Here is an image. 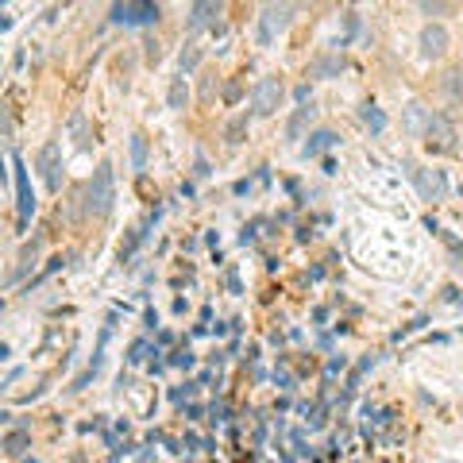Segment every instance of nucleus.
I'll return each instance as SVG.
<instances>
[{"label": "nucleus", "instance_id": "11", "mask_svg": "<svg viewBox=\"0 0 463 463\" xmlns=\"http://www.w3.org/2000/svg\"><path fill=\"white\" fill-rule=\"evenodd\" d=\"M328 147H336V136H332V131H313V136H309V143H305V155L313 159V155L328 151Z\"/></svg>", "mask_w": 463, "mask_h": 463}, {"label": "nucleus", "instance_id": "22", "mask_svg": "<svg viewBox=\"0 0 463 463\" xmlns=\"http://www.w3.org/2000/svg\"><path fill=\"white\" fill-rule=\"evenodd\" d=\"M143 351H147V344H131V355H128V359L139 363V359H143Z\"/></svg>", "mask_w": 463, "mask_h": 463}, {"label": "nucleus", "instance_id": "23", "mask_svg": "<svg viewBox=\"0 0 463 463\" xmlns=\"http://www.w3.org/2000/svg\"><path fill=\"white\" fill-rule=\"evenodd\" d=\"M228 286H232V294H239V275L236 270H228Z\"/></svg>", "mask_w": 463, "mask_h": 463}, {"label": "nucleus", "instance_id": "12", "mask_svg": "<svg viewBox=\"0 0 463 463\" xmlns=\"http://www.w3.org/2000/svg\"><path fill=\"white\" fill-rule=\"evenodd\" d=\"M189 12H193V16H189V20H193V28H205L212 16H220V8H217V4H193Z\"/></svg>", "mask_w": 463, "mask_h": 463}, {"label": "nucleus", "instance_id": "19", "mask_svg": "<svg viewBox=\"0 0 463 463\" xmlns=\"http://www.w3.org/2000/svg\"><path fill=\"white\" fill-rule=\"evenodd\" d=\"M243 131H247V116L232 120V124H228V131H224V136H228V143H239V136H243Z\"/></svg>", "mask_w": 463, "mask_h": 463}, {"label": "nucleus", "instance_id": "7", "mask_svg": "<svg viewBox=\"0 0 463 463\" xmlns=\"http://www.w3.org/2000/svg\"><path fill=\"white\" fill-rule=\"evenodd\" d=\"M425 136H428V147L436 143L440 151H452V147H456V128L448 124V116H428Z\"/></svg>", "mask_w": 463, "mask_h": 463}, {"label": "nucleus", "instance_id": "16", "mask_svg": "<svg viewBox=\"0 0 463 463\" xmlns=\"http://www.w3.org/2000/svg\"><path fill=\"white\" fill-rule=\"evenodd\" d=\"M167 101H170V109H186V101H189V89H186V81H174Z\"/></svg>", "mask_w": 463, "mask_h": 463}, {"label": "nucleus", "instance_id": "6", "mask_svg": "<svg viewBox=\"0 0 463 463\" xmlns=\"http://www.w3.org/2000/svg\"><path fill=\"white\" fill-rule=\"evenodd\" d=\"M112 20L139 28V23H155L159 20V4H112Z\"/></svg>", "mask_w": 463, "mask_h": 463}, {"label": "nucleus", "instance_id": "17", "mask_svg": "<svg viewBox=\"0 0 463 463\" xmlns=\"http://www.w3.org/2000/svg\"><path fill=\"white\" fill-rule=\"evenodd\" d=\"M363 120L371 124V131H383V128H386V116H383V109H375V104H367V109H363Z\"/></svg>", "mask_w": 463, "mask_h": 463}, {"label": "nucleus", "instance_id": "18", "mask_svg": "<svg viewBox=\"0 0 463 463\" xmlns=\"http://www.w3.org/2000/svg\"><path fill=\"white\" fill-rule=\"evenodd\" d=\"M444 85H448L452 97H463V70H452L448 78H444Z\"/></svg>", "mask_w": 463, "mask_h": 463}, {"label": "nucleus", "instance_id": "24", "mask_svg": "<svg viewBox=\"0 0 463 463\" xmlns=\"http://www.w3.org/2000/svg\"><path fill=\"white\" fill-rule=\"evenodd\" d=\"M23 463H39V459H23Z\"/></svg>", "mask_w": 463, "mask_h": 463}, {"label": "nucleus", "instance_id": "9", "mask_svg": "<svg viewBox=\"0 0 463 463\" xmlns=\"http://www.w3.org/2000/svg\"><path fill=\"white\" fill-rule=\"evenodd\" d=\"M39 170H43V178H47L51 189L62 186V178H58V143H47L43 151H39Z\"/></svg>", "mask_w": 463, "mask_h": 463}, {"label": "nucleus", "instance_id": "8", "mask_svg": "<svg viewBox=\"0 0 463 463\" xmlns=\"http://www.w3.org/2000/svg\"><path fill=\"white\" fill-rule=\"evenodd\" d=\"M421 51H425L428 58H440L444 51H448V31H444L440 23H428V28L421 31Z\"/></svg>", "mask_w": 463, "mask_h": 463}, {"label": "nucleus", "instance_id": "10", "mask_svg": "<svg viewBox=\"0 0 463 463\" xmlns=\"http://www.w3.org/2000/svg\"><path fill=\"white\" fill-rule=\"evenodd\" d=\"M313 120V104H301L294 116H289V124H286V139H301V131H305V124Z\"/></svg>", "mask_w": 463, "mask_h": 463}, {"label": "nucleus", "instance_id": "4", "mask_svg": "<svg viewBox=\"0 0 463 463\" xmlns=\"http://www.w3.org/2000/svg\"><path fill=\"white\" fill-rule=\"evenodd\" d=\"M289 12H294L289 4H267V8H263V16H259V31H255L259 47H270V43H275V31H282L286 23H289Z\"/></svg>", "mask_w": 463, "mask_h": 463}, {"label": "nucleus", "instance_id": "14", "mask_svg": "<svg viewBox=\"0 0 463 463\" xmlns=\"http://www.w3.org/2000/svg\"><path fill=\"white\" fill-rule=\"evenodd\" d=\"M4 448H8V456H23V448H28V433H23V428H12L8 440H4Z\"/></svg>", "mask_w": 463, "mask_h": 463}, {"label": "nucleus", "instance_id": "13", "mask_svg": "<svg viewBox=\"0 0 463 463\" xmlns=\"http://www.w3.org/2000/svg\"><path fill=\"white\" fill-rule=\"evenodd\" d=\"M131 167L136 170L147 167V136H131Z\"/></svg>", "mask_w": 463, "mask_h": 463}, {"label": "nucleus", "instance_id": "15", "mask_svg": "<svg viewBox=\"0 0 463 463\" xmlns=\"http://www.w3.org/2000/svg\"><path fill=\"white\" fill-rule=\"evenodd\" d=\"M336 70H344V58H340V54L317 58V62H313V73H317V78H325V73H336Z\"/></svg>", "mask_w": 463, "mask_h": 463}, {"label": "nucleus", "instance_id": "1", "mask_svg": "<svg viewBox=\"0 0 463 463\" xmlns=\"http://www.w3.org/2000/svg\"><path fill=\"white\" fill-rule=\"evenodd\" d=\"M112 201H116L112 167H109V162H101V167L93 170V178H89V212H97V217H109V212H112Z\"/></svg>", "mask_w": 463, "mask_h": 463}, {"label": "nucleus", "instance_id": "20", "mask_svg": "<svg viewBox=\"0 0 463 463\" xmlns=\"http://www.w3.org/2000/svg\"><path fill=\"white\" fill-rule=\"evenodd\" d=\"M197 58H201V51H197V47H186V51H181V58H178V62H181V70H193V66H197Z\"/></svg>", "mask_w": 463, "mask_h": 463}, {"label": "nucleus", "instance_id": "21", "mask_svg": "<svg viewBox=\"0 0 463 463\" xmlns=\"http://www.w3.org/2000/svg\"><path fill=\"white\" fill-rule=\"evenodd\" d=\"M174 363H178V367H193V355H189V351H178V355H174Z\"/></svg>", "mask_w": 463, "mask_h": 463}, {"label": "nucleus", "instance_id": "5", "mask_svg": "<svg viewBox=\"0 0 463 463\" xmlns=\"http://www.w3.org/2000/svg\"><path fill=\"white\" fill-rule=\"evenodd\" d=\"M12 181H16V209H20V224H28L31 212H35V193H31V181H28V170H23L20 155L12 151Z\"/></svg>", "mask_w": 463, "mask_h": 463}, {"label": "nucleus", "instance_id": "2", "mask_svg": "<svg viewBox=\"0 0 463 463\" xmlns=\"http://www.w3.org/2000/svg\"><path fill=\"white\" fill-rule=\"evenodd\" d=\"M282 78H259L251 89V112L255 116H270L278 109V101H282Z\"/></svg>", "mask_w": 463, "mask_h": 463}, {"label": "nucleus", "instance_id": "3", "mask_svg": "<svg viewBox=\"0 0 463 463\" xmlns=\"http://www.w3.org/2000/svg\"><path fill=\"white\" fill-rule=\"evenodd\" d=\"M405 170H409L413 186H417V193L425 197V201H444L448 186H444V174L440 170H425V167H417V162H405Z\"/></svg>", "mask_w": 463, "mask_h": 463}]
</instances>
